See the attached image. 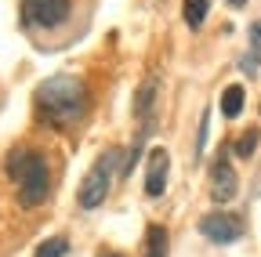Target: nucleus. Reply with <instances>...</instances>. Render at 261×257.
<instances>
[{
    "label": "nucleus",
    "instance_id": "obj_11",
    "mask_svg": "<svg viewBox=\"0 0 261 257\" xmlns=\"http://www.w3.org/2000/svg\"><path fill=\"white\" fill-rule=\"evenodd\" d=\"M65 253H69L65 236H51V239H44V243L37 246V253H33V257H65Z\"/></svg>",
    "mask_w": 261,
    "mask_h": 257
},
{
    "label": "nucleus",
    "instance_id": "obj_13",
    "mask_svg": "<svg viewBox=\"0 0 261 257\" xmlns=\"http://www.w3.org/2000/svg\"><path fill=\"white\" fill-rule=\"evenodd\" d=\"M250 47L261 54V18H257V22H250Z\"/></svg>",
    "mask_w": 261,
    "mask_h": 257
},
{
    "label": "nucleus",
    "instance_id": "obj_4",
    "mask_svg": "<svg viewBox=\"0 0 261 257\" xmlns=\"http://www.w3.org/2000/svg\"><path fill=\"white\" fill-rule=\"evenodd\" d=\"M69 18V0H22V22L29 29H55Z\"/></svg>",
    "mask_w": 261,
    "mask_h": 257
},
{
    "label": "nucleus",
    "instance_id": "obj_2",
    "mask_svg": "<svg viewBox=\"0 0 261 257\" xmlns=\"http://www.w3.org/2000/svg\"><path fill=\"white\" fill-rule=\"evenodd\" d=\"M8 174L18 188V203L22 207H40L51 192V174H47V159L33 149H15L8 156Z\"/></svg>",
    "mask_w": 261,
    "mask_h": 257
},
{
    "label": "nucleus",
    "instance_id": "obj_12",
    "mask_svg": "<svg viewBox=\"0 0 261 257\" xmlns=\"http://www.w3.org/2000/svg\"><path fill=\"white\" fill-rule=\"evenodd\" d=\"M257 141H261V131H257V127H250V131H247V134L236 141V156H254Z\"/></svg>",
    "mask_w": 261,
    "mask_h": 257
},
{
    "label": "nucleus",
    "instance_id": "obj_1",
    "mask_svg": "<svg viewBox=\"0 0 261 257\" xmlns=\"http://www.w3.org/2000/svg\"><path fill=\"white\" fill-rule=\"evenodd\" d=\"M84 109H87V83L80 76L58 73L37 87V112H40V120H47L55 127L76 123L84 116Z\"/></svg>",
    "mask_w": 261,
    "mask_h": 257
},
{
    "label": "nucleus",
    "instance_id": "obj_6",
    "mask_svg": "<svg viewBox=\"0 0 261 257\" xmlns=\"http://www.w3.org/2000/svg\"><path fill=\"white\" fill-rule=\"evenodd\" d=\"M236 192H240L236 170H232V163L221 156L218 163L211 167V199H214V203H228V199H236Z\"/></svg>",
    "mask_w": 261,
    "mask_h": 257
},
{
    "label": "nucleus",
    "instance_id": "obj_9",
    "mask_svg": "<svg viewBox=\"0 0 261 257\" xmlns=\"http://www.w3.org/2000/svg\"><path fill=\"white\" fill-rule=\"evenodd\" d=\"M207 11H211V0H185V25L200 29L207 22Z\"/></svg>",
    "mask_w": 261,
    "mask_h": 257
},
{
    "label": "nucleus",
    "instance_id": "obj_10",
    "mask_svg": "<svg viewBox=\"0 0 261 257\" xmlns=\"http://www.w3.org/2000/svg\"><path fill=\"white\" fill-rule=\"evenodd\" d=\"M145 239H149V257H167V229L163 224H149Z\"/></svg>",
    "mask_w": 261,
    "mask_h": 257
},
{
    "label": "nucleus",
    "instance_id": "obj_8",
    "mask_svg": "<svg viewBox=\"0 0 261 257\" xmlns=\"http://www.w3.org/2000/svg\"><path fill=\"white\" fill-rule=\"evenodd\" d=\"M243 98H247L243 87H240V83H228V87L221 91V112H225L228 120H236V116L243 112Z\"/></svg>",
    "mask_w": 261,
    "mask_h": 257
},
{
    "label": "nucleus",
    "instance_id": "obj_7",
    "mask_svg": "<svg viewBox=\"0 0 261 257\" xmlns=\"http://www.w3.org/2000/svg\"><path fill=\"white\" fill-rule=\"evenodd\" d=\"M167 170H171L167 149H152L149 163H145V196H152V199L163 196V188H167Z\"/></svg>",
    "mask_w": 261,
    "mask_h": 257
},
{
    "label": "nucleus",
    "instance_id": "obj_3",
    "mask_svg": "<svg viewBox=\"0 0 261 257\" xmlns=\"http://www.w3.org/2000/svg\"><path fill=\"white\" fill-rule=\"evenodd\" d=\"M116 167H120V152H116V149H109V152H102V156L94 159V167L84 174L80 192H76L80 210H98V207L109 199V188H113Z\"/></svg>",
    "mask_w": 261,
    "mask_h": 257
},
{
    "label": "nucleus",
    "instance_id": "obj_15",
    "mask_svg": "<svg viewBox=\"0 0 261 257\" xmlns=\"http://www.w3.org/2000/svg\"><path fill=\"white\" fill-rule=\"evenodd\" d=\"M98 257H123V253H98Z\"/></svg>",
    "mask_w": 261,
    "mask_h": 257
},
{
    "label": "nucleus",
    "instance_id": "obj_5",
    "mask_svg": "<svg viewBox=\"0 0 261 257\" xmlns=\"http://www.w3.org/2000/svg\"><path fill=\"white\" fill-rule=\"evenodd\" d=\"M200 232L211 239V243H218V246H228V243H236L240 236H243V221L236 217V214H207L203 221H200Z\"/></svg>",
    "mask_w": 261,
    "mask_h": 257
},
{
    "label": "nucleus",
    "instance_id": "obj_14",
    "mask_svg": "<svg viewBox=\"0 0 261 257\" xmlns=\"http://www.w3.org/2000/svg\"><path fill=\"white\" fill-rule=\"evenodd\" d=\"M243 73H247V76H254V73H257V54H254V58H250V54L243 58Z\"/></svg>",
    "mask_w": 261,
    "mask_h": 257
}]
</instances>
